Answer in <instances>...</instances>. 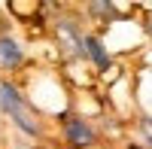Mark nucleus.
Listing matches in <instances>:
<instances>
[{"instance_id": "obj_8", "label": "nucleus", "mask_w": 152, "mask_h": 149, "mask_svg": "<svg viewBox=\"0 0 152 149\" xmlns=\"http://www.w3.org/2000/svg\"><path fill=\"white\" fill-rule=\"evenodd\" d=\"M146 31H149V34H152V21H149V24H146Z\"/></svg>"}, {"instance_id": "obj_6", "label": "nucleus", "mask_w": 152, "mask_h": 149, "mask_svg": "<svg viewBox=\"0 0 152 149\" xmlns=\"http://www.w3.org/2000/svg\"><path fill=\"white\" fill-rule=\"evenodd\" d=\"M88 12H91V15L113 18V15H116V6H113V3H88Z\"/></svg>"}, {"instance_id": "obj_7", "label": "nucleus", "mask_w": 152, "mask_h": 149, "mask_svg": "<svg viewBox=\"0 0 152 149\" xmlns=\"http://www.w3.org/2000/svg\"><path fill=\"white\" fill-rule=\"evenodd\" d=\"M140 134H143L146 146L152 149V119H140Z\"/></svg>"}, {"instance_id": "obj_1", "label": "nucleus", "mask_w": 152, "mask_h": 149, "mask_svg": "<svg viewBox=\"0 0 152 149\" xmlns=\"http://www.w3.org/2000/svg\"><path fill=\"white\" fill-rule=\"evenodd\" d=\"M0 110L15 122V128L24 131L28 137H40V122H37L34 110L28 107V101L21 97V91L15 88L12 82H0Z\"/></svg>"}, {"instance_id": "obj_2", "label": "nucleus", "mask_w": 152, "mask_h": 149, "mask_svg": "<svg viewBox=\"0 0 152 149\" xmlns=\"http://www.w3.org/2000/svg\"><path fill=\"white\" fill-rule=\"evenodd\" d=\"M55 34H58V43L64 46V52H70V55H76V58H85V46H82L85 37L79 34V28H76L70 18H58Z\"/></svg>"}, {"instance_id": "obj_5", "label": "nucleus", "mask_w": 152, "mask_h": 149, "mask_svg": "<svg viewBox=\"0 0 152 149\" xmlns=\"http://www.w3.org/2000/svg\"><path fill=\"white\" fill-rule=\"evenodd\" d=\"M82 46H85V55L94 61L97 70H110V55H107V46L100 43V37H85Z\"/></svg>"}, {"instance_id": "obj_3", "label": "nucleus", "mask_w": 152, "mask_h": 149, "mask_svg": "<svg viewBox=\"0 0 152 149\" xmlns=\"http://www.w3.org/2000/svg\"><path fill=\"white\" fill-rule=\"evenodd\" d=\"M64 137H67V143H70L73 149H85V146L94 143V131H91V125L82 122V119H67V122H64Z\"/></svg>"}, {"instance_id": "obj_4", "label": "nucleus", "mask_w": 152, "mask_h": 149, "mask_svg": "<svg viewBox=\"0 0 152 149\" xmlns=\"http://www.w3.org/2000/svg\"><path fill=\"white\" fill-rule=\"evenodd\" d=\"M21 61H24V49L12 40V37H0V67L15 70Z\"/></svg>"}]
</instances>
